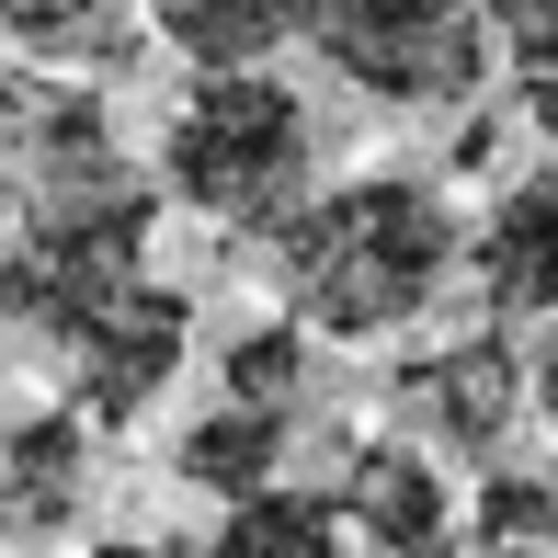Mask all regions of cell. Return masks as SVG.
<instances>
[{
    "label": "cell",
    "instance_id": "14",
    "mask_svg": "<svg viewBox=\"0 0 558 558\" xmlns=\"http://www.w3.org/2000/svg\"><path fill=\"white\" fill-rule=\"evenodd\" d=\"M490 12V46L524 69V114L558 125V0H478Z\"/></svg>",
    "mask_w": 558,
    "mask_h": 558
},
{
    "label": "cell",
    "instance_id": "11",
    "mask_svg": "<svg viewBox=\"0 0 558 558\" xmlns=\"http://www.w3.org/2000/svg\"><path fill=\"white\" fill-rule=\"evenodd\" d=\"M148 35L183 46L194 69H263L274 46L296 35V0H137Z\"/></svg>",
    "mask_w": 558,
    "mask_h": 558
},
{
    "label": "cell",
    "instance_id": "12",
    "mask_svg": "<svg viewBox=\"0 0 558 558\" xmlns=\"http://www.w3.org/2000/svg\"><path fill=\"white\" fill-rule=\"evenodd\" d=\"M194 558H353V536H342V501H308V490H251V501H228V524Z\"/></svg>",
    "mask_w": 558,
    "mask_h": 558
},
{
    "label": "cell",
    "instance_id": "4",
    "mask_svg": "<svg viewBox=\"0 0 558 558\" xmlns=\"http://www.w3.org/2000/svg\"><path fill=\"white\" fill-rule=\"evenodd\" d=\"M183 342H194V308H183V286H160V274H114L104 296H81V308H58L35 331L46 376L69 388L81 422H137L148 399L183 376Z\"/></svg>",
    "mask_w": 558,
    "mask_h": 558
},
{
    "label": "cell",
    "instance_id": "2",
    "mask_svg": "<svg viewBox=\"0 0 558 558\" xmlns=\"http://www.w3.org/2000/svg\"><path fill=\"white\" fill-rule=\"evenodd\" d=\"M160 194L217 228H274L308 194V104L274 69H206L160 125Z\"/></svg>",
    "mask_w": 558,
    "mask_h": 558
},
{
    "label": "cell",
    "instance_id": "5",
    "mask_svg": "<svg viewBox=\"0 0 558 558\" xmlns=\"http://www.w3.org/2000/svg\"><path fill=\"white\" fill-rule=\"evenodd\" d=\"M388 399H399L445 456H468V468H478V456L524 422V365H513V342H501V331H468V342H445V353H411V365L388 376Z\"/></svg>",
    "mask_w": 558,
    "mask_h": 558
},
{
    "label": "cell",
    "instance_id": "19",
    "mask_svg": "<svg viewBox=\"0 0 558 558\" xmlns=\"http://www.w3.org/2000/svg\"><path fill=\"white\" fill-rule=\"evenodd\" d=\"M547 558H558V524H547Z\"/></svg>",
    "mask_w": 558,
    "mask_h": 558
},
{
    "label": "cell",
    "instance_id": "1",
    "mask_svg": "<svg viewBox=\"0 0 558 558\" xmlns=\"http://www.w3.org/2000/svg\"><path fill=\"white\" fill-rule=\"evenodd\" d=\"M456 251L468 228L445 217L434 183L365 171L274 217V286H286V319H308L319 342H388L445 296Z\"/></svg>",
    "mask_w": 558,
    "mask_h": 558
},
{
    "label": "cell",
    "instance_id": "7",
    "mask_svg": "<svg viewBox=\"0 0 558 558\" xmlns=\"http://www.w3.org/2000/svg\"><path fill=\"white\" fill-rule=\"evenodd\" d=\"M81 513H92V422L69 399L0 422V536H69Z\"/></svg>",
    "mask_w": 558,
    "mask_h": 558
},
{
    "label": "cell",
    "instance_id": "10",
    "mask_svg": "<svg viewBox=\"0 0 558 558\" xmlns=\"http://www.w3.org/2000/svg\"><path fill=\"white\" fill-rule=\"evenodd\" d=\"M286 445H296V411L228 399L217 422H194V434L171 445V468H183L206 501H251V490H274V478H286Z\"/></svg>",
    "mask_w": 558,
    "mask_h": 558
},
{
    "label": "cell",
    "instance_id": "6",
    "mask_svg": "<svg viewBox=\"0 0 558 558\" xmlns=\"http://www.w3.org/2000/svg\"><path fill=\"white\" fill-rule=\"evenodd\" d=\"M342 524H353L376 558H445V547H456L445 468H434L422 445H399V434L353 445V468H342Z\"/></svg>",
    "mask_w": 558,
    "mask_h": 558
},
{
    "label": "cell",
    "instance_id": "13",
    "mask_svg": "<svg viewBox=\"0 0 558 558\" xmlns=\"http://www.w3.org/2000/svg\"><path fill=\"white\" fill-rule=\"evenodd\" d=\"M319 388V342L308 319H263V331L228 342V399H263V411H296Z\"/></svg>",
    "mask_w": 558,
    "mask_h": 558
},
{
    "label": "cell",
    "instance_id": "9",
    "mask_svg": "<svg viewBox=\"0 0 558 558\" xmlns=\"http://www.w3.org/2000/svg\"><path fill=\"white\" fill-rule=\"evenodd\" d=\"M137 0H0V46L35 69H81V81H125L137 69Z\"/></svg>",
    "mask_w": 558,
    "mask_h": 558
},
{
    "label": "cell",
    "instance_id": "17",
    "mask_svg": "<svg viewBox=\"0 0 558 558\" xmlns=\"http://www.w3.org/2000/svg\"><path fill=\"white\" fill-rule=\"evenodd\" d=\"M524 399H536V422H547V434H558V342L536 353V365H524Z\"/></svg>",
    "mask_w": 558,
    "mask_h": 558
},
{
    "label": "cell",
    "instance_id": "3",
    "mask_svg": "<svg viewBox=\"0 0 558 558\" xmlns=\"http://www.w3.org/2000/svg\"><path fill=\"white\" fill-rule=\"evenodd\" d=\"M296 35L388 114L478 104V81H490V12L478 0H296Z\"/></svg>",
    "mask_w": 558,
    "mask_h": 558
},
{
    "label": "cell",
    "instance_id": "16",
    "mask_svg": "<svg viewBox=\"0 0 558 558\" xmlns=\"http://www.w3.org/2000/svg\"><path fill=\"white\" fill-rule=\"evenodd\" d=\"M456 171H490L501 160V114H478V125H456V148H445Z\"/></svg>",
    "mask_w": 558,
    "mask_h": 558
},
{
    "label": "cell",
    "instance_id": "15",
    "mask_svg": "<svg viewBox=\"0 0 558 558\" xmlns=\"http://www.w3.org/2000/svg\"><path fill=\"white\" fill-rule=\"evenodd\" d=\"M547 524H558V490H547V478H490V490H478V558L547 547Z\"/></svg>",
    "mask_w": 558,
    "mask_h": 558
},
{
    "label": "cell",
    "instance_id": "18",
    "mask_svg": "<svg viewBox=\"0 0 558 558\" xmlns=\"http://www.w3.org/2000/svg\"><path fill=\"white\" fill-rule=\"evenodd\" d=\"M92 558H194V547H148V536H104Z\"/></svg>",
    "mask_w": 558,
    "mask_h": 558
},
{
    "label": "cell",
    "instance_id": "8",
    "mask_svg": "<svg viewBox=\"0 0 558 558\" xmlns=\"http://www.w3.org/2000/svg\"><path fill=\"white\" fill-rule=\"evenodd\" d=\"M490 319H558V160H536L524 183H501V206L468 240Z\"/></svg>",
    "mask_w": 558,
    "mask_h": 558
}]
</instances>
